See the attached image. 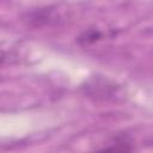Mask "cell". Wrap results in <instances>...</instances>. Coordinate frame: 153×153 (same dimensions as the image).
Returning a JSON list of instances; mask_svg holds the SVG:
<instances>
[{
    "label": "cell",
    "instance_id": "1",
    "mask_svg": "<svg viewBox=\"0 0 153 153\" xmlns=\"http://www.w3.org/2000/svg\"><path fill=\"white\" fill-rule=\"evenodd\" d=\"M102 37H103V33L99 30H97V29H87L78 37V42L81 45H88V44H92V43L99 41Z\"/></svg>",
    "mask_w": 153,
    "mask_h": 153
},
{
    "label": "cell",
    "instance_id": "2",
    "mask_svg": "<svg viewBox=\"0 0 153 153\" xmlns=\"http://www.w3.org/2000/svg\"><path fill=\"white\" fill-rule=\"evenodd\" d=\"M4 59H5V53H4V51L0 49V62H1Z\"/></svg>",
    "mask_w": 153,
    "mask_h": 153
}]
</instances>
